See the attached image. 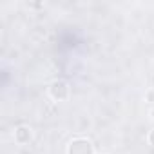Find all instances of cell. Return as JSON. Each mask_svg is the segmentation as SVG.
<instances>
[{
    "label": "cell",
    "mask_w": 154,
    "mask_h": 154,
    "mask_svg": "<svg viewBox=\"0 0 154 154\" xmlns=\"http://www.w3.org/2000/svg\"><path fill=\"white\" fill-rule=\"evenodd\" d=\"M149 114H150V118H152V120H154V109H152V111H150V112H149Z\"/></svg>",
    "instance_id": "6"
},
{
    "label": "cell",
    "mask_w": 154,
    "mask_h": 154,
    "mask_svg": "<svg viewBox=\"0 0 154 154\" xmlns=\"http://www.w3.org/2000/svg\"><path fill=\"white\" fill-rule=\"evenodd\" d=\"M145 98H147L149 102H154V89H149V91L145 93Z\"/></svg>",
    "instance_id": "4"
},
{
    "label": "cell",
    "mask_w": 154,
    "mask_h": 154,
    "mask_svg": "<svg viewBox=\"0 0 154 154\" xmlns=\"http://www.w3.org/2000/svg\"><path fill=\"white\" fill-rule=\"evenodd\" d=\"M150 89H154V76H152V87H150Z\"/></svg>",
    "instance_id": "7"
},
{
    "label": "cell",
    "mask_w": 154,
    "mask_h": 154,
    "mask_svg": "<svg viewBox=\"0 0 154 154\" xmlns=\"http://www.w3.org/2000/svg\"><path fill=\"white\" fill-rule=\"evenodd\" d=\"M15 141L18 145H27L29 141H33V129L29 125H18L15 129Z\"/></svg>",
    "instance_id": "3"
},
{
    "label": "cell",
    "mask_w": 154,
    "mask_h": 154,
    "mask_svg": "<svg viewBox=\"0 0 154 154\" xmlns=\"http://www.w3.org/2000/svg\"><path fill=\"white\" fill-rule=\"evenodd\" d=\"M49 96L54 100V102H65L69 100L71 96V87L65 80H54L51 85H49Z\"/></svg>",
    "instance_id": "1"
},
{
    "label": "cell",
    "mask_w": 154,
    "mask_h": 154,
    "mask_svg": "<svg viewBox=\"0 0 154 154\" xmlns=\"http://www.w3.org/2000/svg\"><path fill=\"white\" fill-rule=\"evenodd\" d=\"M149 143H150V145L154 147V129H152V131L149 132Z\"/></svg>",
    "instance_id": "5"
},
{
    "label": "cell",
    "mask_w": 154,
    "mask_h": 154,
    "mask_svg": "<svg viewBox=\"0 0 154 154\" xmlns=\"http://www.w3.org/2000/svg\"><path fill=\"white\" fill-rule=\"evenodd\" d=\"M67 154H94V145L87 138H76L67 145Z\"/></svg>",
    "instance_id": "2"
}]
</instances>
